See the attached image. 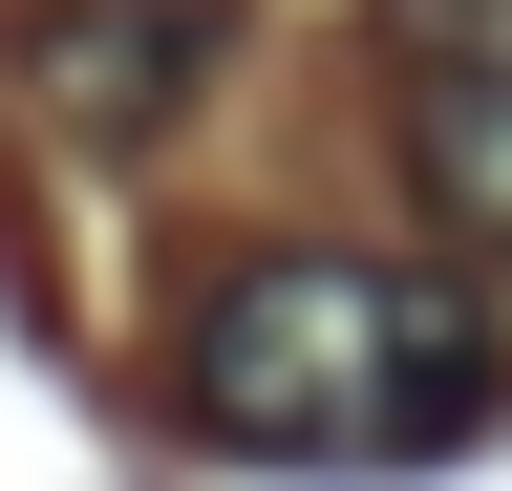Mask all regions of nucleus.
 <instances>
[{
  "label": "nucleus",
  "mask_w": 512,
  "mask_h": 491,
  "mask_svg": "<svg viewBox=\"0 0 512 491\" xmlns=\"http://www.w3.org/2000/svg\"><path fill=\"white\" fill-rule=\"evenodd\" d=\"M214 0H22V107L64 150H150L192 86H214Z\"/></svg>",
  "instance_id": "nucleus-2"
},
{
  "label": "nucleus",
  "mask_w": 512,
  "mask_h": 491,
  "mask_svg": "<svg viewBox=\"0 0 512 491\" xmlns=\"http://www.w3.org/2000/svg\"><path fill=\"white\" fill-rule=\"evenodd\" d=\"M512 385L491 299L427 257H342V235H278V257H214L171 321V406L214 427L235 470H427L470 449Z\"/></svg>",
  "instance_id": "nucleus-1"
},
{
  "label": "nucleus",
  "mask_w": 512,
  "mask_h": 491,
  "mask_svg": "<svg viewBox=\"0 0 512 491\" xmlns=\"http://www.w3.org/2000/svg\"><path fill=\"white\" fill-rule=\"evenodd\" d=\"M406 193L512 257V0H406Z\"/></svg>",
  "instance_id": "nucleus-3"
}]
</instances>
